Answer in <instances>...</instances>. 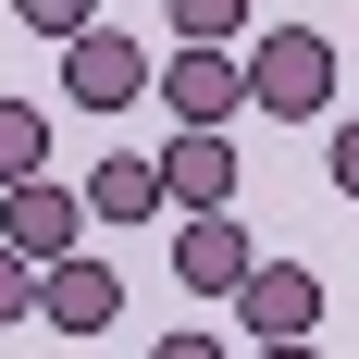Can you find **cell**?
I'll return each instance as SVG.
<instances>
[{
    "instance_id": "1",
    "label": "cell",
    "mask_w": 359,
    "mask_h": 359,
    "mask_svg": "<svg viewBox=\"0 0 359 359\" xmlns=\"http://www.w3.org/2000/svg\"><path fill=\"white\" fill-rule=\"evenodd\" d=\"M248 111L323 124V111H334V37H323V25H260V37H248Z\"/></svg>"
},
{
    "instance_id": "2",
    "label": "cell",
    "mask_w": 359,
    "mask_h": 359,
    "mask_svg": "<svg viewBox=\"0 0 359 359\" xmlns=\"http://www.w3.org/2000/svg\"><path fill=\"white\" fill-rule=\"evenodd\" d=\"M149 87H161V50L124 37V25H100V37L62 50V100H74V111H137Z\"/></svg>"
},
{
    "instance_id": "3",
    "label": "cell",
    "mask_w": 359,
    "mask_h": 359,
    "mask_svg": "<svg viewBox=\"0 0 359 359\" xmlns=\"http://www.w3.org/2000/svg\"><path fill=\"white\" fill-rule=\"evenodd\" d=\"M149 100L174 111L186 137H223L236 100H248V50H161V87H149Z\"/></svg>"
},
{
    "instance_id": "4",
    "label": "cell",
    "mask_w": 359,
    "mask_h": 359,
    "mask_svg": "<svg viewBox=\"0 0 359 359\" xmlns=\"http://www.w3.org/2000/svg\"><path fill=\"white\" fill-rule=\"evenodd\" d=\"M0 248L13 260H37V273H50V260H74L87 248V186H0Z\"/></svg>"
},
{
    "instance_id": "5",
    "label": "cell",
    "mask_w": 359,
    "mask_h": 359,
    "mask_svg": "<svg viewBox=\"0 0 359 359\" xmlns=\"http://www.w3.org/2000/svg\"><path fill=\"white\" fill-rule=\"evenodd\" d=\"M236 334H260V347L323 334V273H310V260H260L248 285H236Z\"/></svg>"
},
{
    "instance_id": "6",
    "label": "cell",
    "mask_w": 359,
    "mask_h": 359,
    "mask_svg": "<svg viewBox=\"0 0 359 359\" xmlns=\"http://www.w3.org/2000/svg\"><path fill=\"white\" fill-rule=\"evenodd\" d=\"M37 323H50V334H111V323H124V273H111L100 248L50 260V273H37Z\"/></svg>"
},
{
    "instance_id": "7",
    "label": "cell",
    "mask_w": 359,
    "mask_h": 359,
    "mask_svg": "<svg viewBox=\"0 0 359 359\" xmlns=\"http://www.w3.org/2000/svg\"><path fill=\"white\" fill-rule=\"evenodd\" d=\"M248 273H260V248H248V223H236V211L174 223V285H186V297H236Z\"/></svg>"
},
{
    "instance_id": "8",
    "label": "cell",
    "mask_w": 359,
    "mask_h": 359,
    "mask_svg": "<svg viewBox=\"0 0 359 359\" xmlns=\"http://www.w3.org/2000/svg\"><path fill=\"white\" fill-rule=\"evenodd\" d=\"M161 198H174L186 223L236 211V137H161Z\"/></svg>"
},
{
    "instance_id": "9",
    "label": "cell",
    "mask_w": 359,
    "mask_h": 359,
    "mask_svg": "<svg viewBox=\"0 0 359 359\" xmlns=\"http://www.w3.org/2000/svg\"><path fill=\"white\" fill-rule=\"evenodd\" d=\"M149 211H174L161 198V149H111L87 174V223H149Z\"/></svg>"
},
{
    "instance_id": "10",
    "label": "cell",
    "mask_w": 359,
    "mask_h": 359,
    "mask_svg": "<svg viewBox=\"0 0 359 359\" xmlns=\"http://www.w3.org/2000/svg\"><path fill=\"white\" fill-rule=\"evenodd\" d=\"M37 174H50V111L0 100V186H37Z\"/></svg>"
},
{
    "instance_id": "11",
    "label": "cell",
    "mask_w": 359,
    "mask_h": 359,
    "mask_svg": "<svg viewBox=\"0 0 359 359\" xmlns=\"http://www.w3.org/2000/svg\"><path fill=\"white\" fill-rule=\"evenodd\" d=\"M161 13H174V37H186V50H248V0H161Z\"/></svg>"
},
{
    "instance_id": "12",
    "label": "cell",
    "mask_w": 359,
    "mask_h": 359,
    "mask_svg": "<svg viewBox=\"0 0 359 359\" xmlns=\"http://www.w3.org/2000/svg\"><path fill=\"white\" fill-rule=\"evenodd\" d=\"M13 25H25V37H62V50H74V37H100V0H13Z\"/></svg>"
},
{
    "instance_id": "13",
    "label": "cell",
    "mask_w": 359,
    "mask_h": 359,
    "mask_svg": "<svg viewBox=\"0 0 359 359\" xmlns=\"http://www.w3.org/2000/svg\"><path fill=\"white\" fill-rule=\"evenodd\" d=\"M0 323H37V260L0 248Z\"/></svg>"
},
{
    "instance_id": "14",
    "label": "cell",
    "mask_w": 359,
    "mask_h": 359,
    "mask_svg": "<svg viewBox=\"0 0 359 359\" xmlns=\"http://www.w3.org/2000/svg\"><path fill=\"white\" fill-rule=\"evenodd\" d=\"M334 198H359V111H334Z\"/></svg>"
},
{
    "instance_id": "15",
    "label": "cell",
    "mask_w": 359,
    "mask_h": 359,
    "mask_svg": "<svg viewBox=\"0 0 359 359\" xmlns=\"http://www.w3.org/2000/svg\"><path fill=\"white\" fill-rule=\"evenodd\" d=\"M149 359H236V347H223V334H161Z\"/></svg>"
},
{
    "instance_id": "16",
    "label": "cell",
    "mask_w": 359,
    "mask_h": 359,
    "mask_svg": "<svg viewBox=\"0 0 359 359\" xmlns=\"http://www.w3.org/2000/svg\"><path fill=\"white\" fill-rule=\"evenodd\" d=\"M260 359H323V347H310V334H297V347H260Z\"/></svg>"
}]
</instances>
